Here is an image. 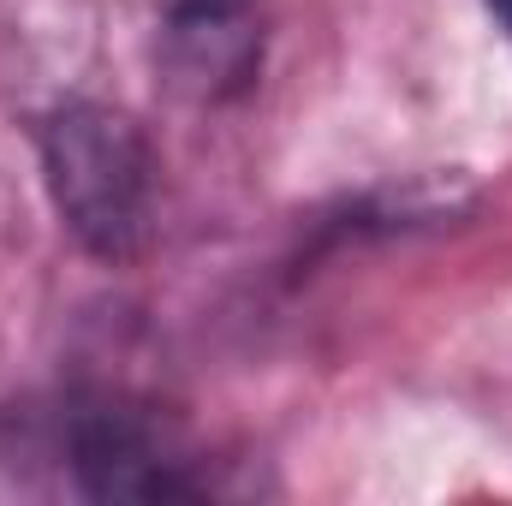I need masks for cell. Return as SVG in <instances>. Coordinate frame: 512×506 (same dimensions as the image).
<instances>
[{
	"instance_id": "obj_4",
	"label": "cell",
	"mask_w": 512,
	"mask_h": 506,
	"mask_svg": "<svg viewBox=\"0 0 512 506\" xmlns=\"http://www.w3.org/2000/svg\"><path fill=\"white\" fill-rule=\"evenodd\" d=\"M489 12L501 18V30H507V36H512V0H489Z\"/></svg>"
},
{
	"instance_id": "obj_3",
	"label": "cell",
	"mask_w": 512,
	"mask_h": 506,
	"mask_svg": "<svg viewBox=\"0 0 512 506\" xmlns=\"http://www.w3.org/2000/svg\"><path fill=\"white\" fill-rule=\"evenodd\" d=\"M256 0H155V12L179 30V36H227L251 18Z\"/></svg>"
},
{
	"instance_id": "obj_1",
	"label": "cell",
	"mask_w": 512,
	"mask_h": 506,
	"mask_svg": "<svg viewBox=\"0 0 512 506\" xmlns=\"http://www.w3.org/2000/svg\"><path fill=\"white\" fill-rule=\"evenodd\" d=\"M42 179L66 233L102 262H131L155 221V149L120 108L66 102L42 120Z\"/></svg>"
},
{
	"instance_id": "obj_2",
	"label": "cell",
	"mask_w": 512,
	"mask_h": 506,
	"mask_svg": "<svg viewBox=\"0 0 512 506\" xmlns=\"http://www.w3.org/2000/svg\"><path fill=\"white\" fill-rule=\"evenodd\" d=\"M60 459L96 501H167L197 495L209 477L173 423L131 399H84L60 417Z\"/></svg>"
}]
</instances>
